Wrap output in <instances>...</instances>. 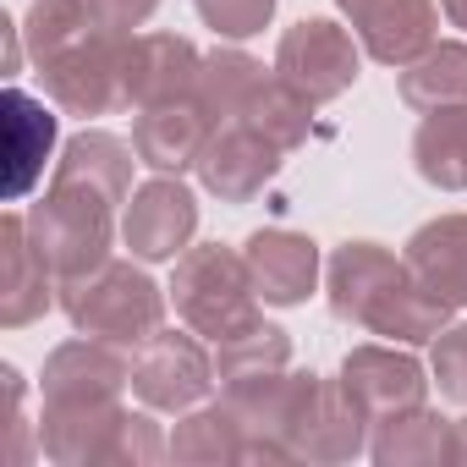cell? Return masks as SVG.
I'll list each match as a JSON object with an SVG mask.
<instances>
[{
	"mask_svg": "<svg viewBox=\"0 0 467 467\" xmlns=\"http://www.w3.org/2000/svg\"><path fill=\"white\" fill-rule=\"evenodd\" d=\"M39 451L56 467H149L171 456V440L149 412H127L121 396L110 401H67L39 418Z\"/></svg>",
	"mask_w": 467,
	"mask_h": 467,
	"instance_id": "6da1fadb",
	"label": "cell"
},
{
	"mask_svg": "<svg viewBox=\"0 0 467 467\" xmlns=\"http://www.w3.org/2000/svg\"><path fill=\"white\" fill-rule=\"evenodd\" d=\"M61 314L72 319L78 336L110 341L121 352H143L165 330V292L132 259H105L99 270L61 286Z\"/></svg>",
	"mask_w": 467,
	"mask_h": 467,
	"instance_id": "7a4b0ae2",
	"label": "cell"
},
{
	"mask_svg": "<svg viewBox=\"0 0 467 467\" xmlns=\"http://www.w3.org/2000/svg\"><path fill=\"white\" fill-rule=\"evenodd\" d=\"M171 303H176L182 325H187V330H198L209 347L265 319V314H259L254 275H248V259H243L237 248H220V243L187 248V254L176 259Z\"/></svg>",
	"mask_w": 467,
	"mask_h": 467,
	"instance_id": "3957f363",
	"label": "cell"
},
{
	"mask_svg": "<svg viewBox=\"0 0 467 467\" xmlns=\"http://www.w3.org/2000/svg\"><path fill=\"white\" fill-rule=\"evenodd\" d=\"M116 203H105L99 192L88 187H61L50 182V192L23 214L28 220V237L39 248V259L50 265V275L67 286L88 270H99L110 259V237H116V220H110Z\"/></svg>",
	"mask_w": 467,
	"mask_h": 467,
	"instance_id": "277c9868",
	"label": "cell"
},
{
	"mask_svg": "<svg viewBox=\"0 0 467 467\" xmlns=\"http://www.w3.org/2000/svg\"><path fill=\"white\" fill-rule=\"evenodd\" d=\"M127 39L132 34H83L78 45H67L56 61L39 67L50 105H61L67 116H110L127 110Z\"/></svg>",
	"mask_w": 467,
	"mask_h": 467,
	"instance_id": "5b68a950",
	"label": "cell"
},
{
	"mask_svg": "<svg viewBox=\"0 0 467 467\" xmlns=\"http://www.w3.org/2000/svg\"><path fill=\"white\" fill-rule=\"evenodd\" d=\"M358 67H363V50H358V34L330 23V17H303L281 34L275 45V72L308 94L314 105H330L341 99L352 83H358Z\"/></svg>",
	"mask_w": 467,
	"mask_h": 467,
	"instance_id": "8992f818",
	"label": "cell"
},
{
	"mask_svg": "<svg viewBox=\"0 0 467 467\" xmlns=\"http://www.w3.org/2000/svg\"><path fill=\"white\" fill-rule=\"evenodd\" d=\"M220 385L214 374V352H203L198 330H160L138 358H132V390L149 412H192L209 401V390Z\"/></svg>",
	"mask_w": 467,
	"mask_h": 467,
	"instance_id": "52a82bcc",
	"label": "cell"
},
{
	"mask_svg": "<svg viewBox=\"0 0 467 467\" xmlns=\"http://www.w3.org/2000/svg\"><path fill=\"white\" fill-rule=\"evenodd\" d=\"M192 231H198V198L182 176H154V182L132 187L127 214H121V243L132 248V259L171 265L187 254Z\"/></svg>",
	"mask_w": 467,
	"mask_h": 467,
	"instance_id": "ba28073f",
	"label": "cell"
},
{
	"mask_svg": "<svg viewBox=\"0 0 467 467\" xmlns=\"http://www.w3.org/2000/svg\"><path fill=\"white\" fill-rule=\"evenodd\" d=\"M363 423L368 418L352 407L341 379L303 374V396H297V412H292V456L297 462H352V456L368 451Z\"/></svg>",
	"mask_w": 467,
	"mask_h": 467,
	"instance_id": "9c48e42d",
	"label": "cell"
},
{
	"mask_svg": "<svg viewBox=\"0 0 467 467\" xmlns=\"http://www.w3.org/2000/svg\"><path fill=\"white\" fill-rule=\"evenodd\" d=\"M281 154H286V149H275L265 132H254V127H243V121H220L192 171H198L203 192H214L220 203H248V198H259V192L275 182Z\"/></svg>",
	"mask_w": 467,
	"mask_h": 467,
	"instance_id": "30bf717a",
	"label": "cell"
},
{
	"mask_svg": "<svg viewBox=\"0 0 467 467\" xmlns=\"http://www.w3.org/2000/svg\"><path fill=\"white\" fill-rule=\"evenodd\" d=\"M341 390L352 396V407L368 423H379V418H396L407 407H423L429 379H423V363L412 352H396V347H352L341 358Z\"/></svg>",
	"mask_w": 467,
	"mask_h": 467,
	"instance_id": "8fae6325",
	"label": "cell"
},
{
	"mask_svg": "<svg viewBox=\"0 0 467 467\" xmlns=\"http://www.w3.org/2000/svg\"><path fill=\"white\" fill-rule=\"evenodd\" d=\"M231 412H237L243 434H248V462H297L292 456V412L303 396V374H254L237 385H220Z\"/></svg>",
	"mask_w": 467,
	"mask_h": 467,
	"instance_id": "7c38bea8",
	"label": "cell"
},
{
	"mask_svg": "<svg viewBox=\"0 0 467 467\" xmlns=\"http://www.w3.org/2000/svg\"><path fill=\"white\" fill-rule=\"evenodd\" d=\"M336 6L352 23L363 56H374L379 67H407L434 45V28H440L434 0H336Z\"/></svg>",
	"mask_w": 467,
	"mask_h": 467,
	"instance_id": "4fadbf2b",
	"label": "cell"
},
{
	"mask_svg": "<svg viewBox=\"0 0 467 467\" xmlns=\"http://www.w3.org/2000/svg\"><path fill=\"white\" fill-rule=\"evenodd\" d=\"M243 259H248L259 303H270V308H297L319 286V243L303 237V231H292V225L254 231L243 243Z\"/></svg>",
	"mask_w": 467,
	"mask_h": 467,
	"instance_id": "5bb4252c",
	"label": "cell"
},
{
	"mask_svg": "<svg viewBox=\"0 0 467 467\" xmlns=\"http://www.w3.org/2000/svg\"><path fill=\"white\" fill-rule=\"evenodd\" d=\"M132 116H138V121H132V149H138V160H143L154 176H182V171H192L198 154H203V143H209L214 127H220L192 94L165 99V105H149V110H132Z\"/></svg>",
	"mask_w": 467,
	"mask_h": 467,
	"instance_id": "9a60e30c",
	"label": "cell"
},
{
	"mask_svg": "<svg viewBox=\"0 0 467 467\" xmlns=\"http://www.w3.org/2000/svg\"><path fill=\"white\" fill-rule=\"evenodd\" d=\"M50 303H61V281L39 259V248L28 237V220L6 214L0 220V325L23 330L39 314H50Z\"/></svg>",
	"mask_w": 467,
	"mask_h": 467,
	"instance_id": "2e32d148",
	"label": "cell"
},
{
	"mask_svg": "<svg viewBox=\"0 0 467 467\" xmlns=\"http://www.w3.org/2000/svg\"><path fill=\"white\" fill-rule=\"evenodd\" d=\"M127 385H132V363L110 341L78 336V341H61L45 358V401L50 407H67V401H110Z\"/></svg>",
	"mask_w": 467,
	"mask_h": 467,
	"instance_id": "e0dca14e",
	"label": "cell"
},
{
	"mask_svg": "<svg viewBox=\"0 0 467 467\" xmlns=\"http://www.w3.org/2000/svg\"><path fill=\"white\" fill-rule=\"evenodd\" d=\"M203 56L182 34H132L127 39V110H149L192 94Z\"/></svg>",
	"mask_w": 467,
	"mask_h": 467,
	"instance_id": "ac0fdd59",
	"label": "cell"
},
{
	"mask_svg": "<svg viewBox=\"0 0 467 467\" xmlns=\"http://www.w3.org/2000/svg\"><path fill=\"white\" fill-rule=\"evenodd\" d=\"M407 275V259H396L390 248H379V243H341L336 254H330V265H325V297H330V314L341 319V325H363L368 319V308L379 303V292L390 286V281H401Z\"/></svg>",
	"mask_w": 467,
	"mask_h": 467,
	"instance_id": "d6986e66",
	"label": "cell"
},
{
	"mask_svg": "<svg viewBox=\"0 0 467 467\" xmlns=\"http://www.w3.org/2000/svg\"><path fill=\"white\" fill-rule=\"evenodd\" d=\"M132 165H143L132 143H121L116 132L83 127L78 138H67V149H61L50 182H61V187H88V192H99L105 203H127V198H132Z\"/></svg>",
	"mask_w": 467,
	"mask_h": 467,
	"instance_id": "ffe728a7",
	"label": "cell"
},
{
	"mask_svg": "<svg viewBox=\"0 0 467 467\" xmlns=\"http://www.w3.org/2000/svg\"><path fill=\"white\" fill-rule=\"evenodd\" d=\"M407 270L440 292L451 308H467V214H434L407 237Z\"/></svg>",
	"mask_w": 467,
	"mask_h": 467,
	"instance_id": "44dd1931",
	"label": "cell"
},
{
	"mask_svg": "<svg viewBox=\"0 0 467 467\" xmlns=\"http://www.w3.org/2000/svg\"><path fill=\"white\" fill-rule=\"evenodd\" d=\"M0 121H6V198H23L45 176V160L56 149V116L45 110V99L6 88Z\"/></svg>",
	"mask_w": 467,
	"mask_h": 467,
	"instance_id": "7402d4cb",
	"label": "cell"
},
{
	"mask_svg": "<svg viewBox=\"0 0 467 467\" xmlns=\"http://www.w3.org/2000/svg\"><path fill=\"white\" fill-rule=\"evenodd\" d=\"M451 303L440 297V292H429L412 270L401 275V281H390L385 292H379V303L368 308V319H363V330H374V336H385V341H401V347H423V341H434L445 325H451Z\"/></svg>",
	"mask_w": 467,
	"mask_h": 467,
	"instance_id": "603a6c76",
	"label": "cell"
},
{
	"mask_svg": "<svg viewBox=\"0 0 467 467\" xmlns=\"http://www.w3.org/2000/svg\"><path fill=\"white\" fill-rule=\"evenodd\" d=\"M368 456L379 467H440V462H451V418H440L429 407H407L396 418H379Z\"/></svg>",
	"mask_w": 467,
	"mask_h": 467,
	"instance_id": "cb8c5ba5",
	"label": "cell"
},
{
	"mask_svg": "<svg viewBox=\"0 0 467 467\" xmlns=\"http://www.w3.org/2000/svg\"><path fill=\"white\" fill-rule=\"evenodd\" d=\"M171 456L187 467H225V462H248V434L231 412V401H203L192 412H176L171 429Z\"/></svg>",
	"mask_w": 467,
	"mask_h": 467,
	"instance_id": "d4e9b609",
	"label": "cell"
},
{
	"mask_svg": "<svg viewBox=\"0 0 467 467\" xmlns=\"http://www.w3.org/2000/svg\"><path fill=\"white\" fill-rule=\"evenodd\" d=\"M412 165L429 187L462 192L467 187V105H440L412 132Z\"/></svg>",
	"mask_w": 467,
	"mask_h": 467,
	"instance_id": "484cf974",
	"label": "cell"
},
{
	"mask_svg": "<svg viewBox=\"0 0 467 467\" xmlns=\"http://www.w3.org/2000/svg\"><path fill=\"white\" fill-rule=\"evenodd\" d=\"M401 105L407 110H440V105H467V45L456 39H434L423 56H412L401 67V83H396Z\"/></svg>",
	"mask_w": 467,
	"mask_h": 467,
	"instance_id": "4316f807",
	"label": "cell"
},
{
	"mask_svg": "<svg viewBox=\"0 0 467 467\" xmlns=\"http://www.w3.org/2000/svg\"><path fill=\"white\" fill-rule=\"evenodd\" d=\"M275 67L254 61L248 50H209L203 67H198V83H192V99L214 116V121H237L243 105L254 99V88L270 78Z\"/></svg>",
	"mask_w": 467,
	"mask_h": 467,
	"instance_id": "83f0119b",
	"label": "cell"
},
{
	"mask_svg": "<svg viewBox=\"0 0 467 467\" xmlns=\"http://www.w3.org/2000/svg\"><path fill=\"white\" fill-rule=\"evenodd\" d=\"M243 127H254V132H265L275 149H303L308 143V127H314V99L308 94H297L281 72H270L259 88H254V99L243 105V116H237Z\"/></svg>",
	"mask_w": 467,
	"mask_h": 467,
	"instance_id": "f1b7e54d",
	"label": "cell"
},
{
	"mask_svg": "<svg viewBox=\"0 0 467 467\" xmlns=\"http://www.w3.org/2000/svg\"><path fill=\"white\" fill-rule=\"evenodd\" d=\"M292 363V336L281 325H248L237 336L214 341V374L220 385H237V379H254V374H275Z\"/></svg>",
	"mask_w": 467,
	"mask_h": 467,
	"instance_id": "f546056e",
	"label": "cell"
},
{
	"mask_svg": "<svg viewBox=\"0 0 467 467\" xmlns=\"http://www.w3.org/2000/svg\"><path fill=\"white\" fill-rule=\"evenodd\" d=\"M94 12L88 0H34V12L23 17V39H28V56L45 67L56 61L67 45H78L83 34H94Z\"/></svg>",
	"mask_w": 467,
	"mask_h": 467,
	"instance_id": "4dcf8cb0",
	"label": "cell"
},
{
	"mask_svg": "<svg viewBox=\"0 0 467 467\" xmlns=\"http://www.w3.org/2000/svg\"><path fill=\"white\" fill-rule=\"evenodd\" d=\"M203 28H214L220 39H254L270 28L275 17V0H192Z\"/></svg>",
	"mask_w": 467,
	"mask_h": 467,
	"instance_id": "1f68e13d",
	"label": "cell"
},
{
	"mask_svg": "<svg viewBox=\"0 0 467 467\" xmlns=\"http://www.w3.org/2000/svg\"><path fill=\"white\" fill-rule=\"evenodd\" d=\"M429 374H434V385H440L445 401L467 407V319H462V325H445V330L434 336Z\"/></svg>",
	"mask_w": 467,
	"mask_h": 467,
	"instance_id": "d6a6232c",
	"label": "cell"
},
{
	"mask_svg": "<svg viewBox=\"0 0 467 467\" xmlns=\"http://www.w3.org/2000/svg\"><path fill=\"white\" fill-rule=\"evenodd\" d=\"M154 6H160V0H88V12H94V23H99L105 34H132V28H143V23L154 17Z\"/></svg>",
	"mask_w": 467,
	"mask_h": 467,
	"instance_id": "836d02e7",
	"label": "cell"
},
{
	"mask_svg": "<svg viewBox=\"0 0 467 467\" xmlns=\"http://www.w3.org/2000/svg\"><path fill=\"white\" fill-rule=\"evenodd\" d=\"M0 379H6V429H12V451H6V462L17 467L23 456H28V423H23V374L17 368H0Z\"/></svg>",
	"mask_w": 467,
	"mask_h": 467,
	"instance_id": "e575fe53",
	"label": "cell"
},
{
	"mask_svg": "<svg viewBox=\"0 0 467 467\" xmlns=\"http://www.w3.org/2000/svg\"><path fill=\"white\" fill-rule=\"evenodd\" d=\"M0 39H6V78H17V72H23V45H28V39H23V28H17L12 17H0Z\"/></svg>",
	"mask_w": 467,
	"mask_h": 467,
	"instance_id": "d590c367",
	"label": "cell"
},
{
	"mask_svg": "<svg viewBox=\"0 0 467 467\" xmlns=\"http://www.w3.org/2000/svg\"><path fill=\"white\" fill-rule=\"evenodd\" d=\"M451 462L467 467V418H451Z\"/></svg>",
	"mask_w": 467,
	"mask_h": 467,
	"instance_id": "8d00e7d4",
	"label": "cell"
},
{
	"mask_svg": "<svg viewBox=\"0 0 467 467\" xmlns=\"http://www.w3.org/2000/svg\"><path fill=\"white\" fill-rule=\"evenodd\" d=\"M440 12H445L456 28H467V0H440Z\"/></svg>",
	"mask_w": 467,
	"mask_h": 467,
	"instance_id": "74e56055",
	"label": "cell"
}]
</instances>
